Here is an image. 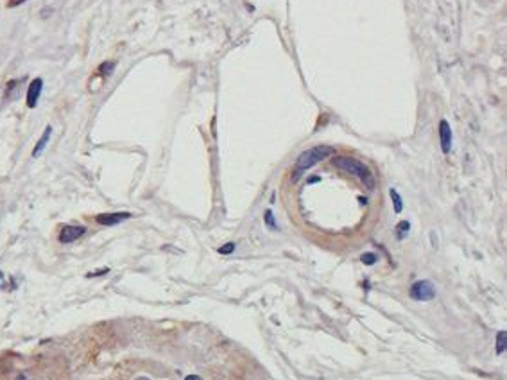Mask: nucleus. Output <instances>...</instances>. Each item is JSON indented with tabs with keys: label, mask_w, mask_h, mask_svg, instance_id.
<instances>
[{
	"label": "nucleus",
	"mask_w": 507,
	"mask_h": 380,
	"mask_svg": "<svg viewBox=\"0 0 507 380\" xmlns=\"http://www.w3.org/2000/svg\"><path fill=\"white\" fill-rule=\"evenodd\" d=\"M334 165L337 169H340V171H344V173L357 176V178L362 181V185H364L366 188H370V190H371V188H374V176H373V173L370 171V167H368V165H364V163L359 162V160L351 158V156H335V158H334Z\"/></svg>",
	"instance_id": "obj_1"
},
{
	"label": "nucleus",
	"mask_w": 507,
	"mask_h": 380,
	"mask_svg": "<svg viewBox=\"0 0 507 380\" xmlns=\"http://www.w3.org/2000/svg\"><path fill=\"white\" fill-rule=\"evenodd\" d=\"M332 154H334V147H330V145H315V147L308 149L305 153H301L298 162H296V176L305 173L306 169L314 167L315 163L323 162V160L332 156Z\"/></svg>",
	"instance_id": "obj_2"
},
{
	"label": "nucleus",
	"mask_w": 507,
	"mask_h": 380,
	"mask_svg": "<svg viewBox=\"0 0 507 380\" xmlns=\"http://www.w3.org/2000/svg\"><path fill=\"white\" fill-rule=\"evenodd\" d=\"M409 294L416 301H430L436 296V289H434V285L429 280H419L416 283H412Z\"/></svg>",
	"instance_id": "obj_3"
},
{
	"label": "nucleus",
	"mask_w": 507,
	"mask_h": 380,
	"mask_svg": "<svg viewBox=\"0 0 507 380\" xmlns=\"http://www.w3.org/2000/svg\"><path fill=\"white\" fill-rule=\"evenodd\" d=\"M86 233V228L79 226V224H68V226H63L61 232H59L58 239L61 244H70V242L77 241L79 237H83Z\"/></svg>",
	"instance_id": "obj_4"
},
{
	"label": "nucleus",
	"mask_w": 507,
	"mask_h": 380,
	"mask_svg": "<svg viewBox=\"0 0 507 380\" xmlns=\"http://www.w3.org/2000/svg\"><path fill=\"white\" fill-rule=\"evenodd\" d=\"M41 90H43V79H41V77H36V79L31 81L29 88H27V94H25L27 108H36V104H38L39 101V95H41Z\"/></svg>",
	"instance_id": "obj_5"
},
{
	"label": "nucleus",
	"mask_w": 507,
	"mask_h": 380,
	"mask_svg": "<svg viewBox=\"0 0 507 380\" xmlns=\"http://www.w3.org/2000/svg\"><path fill=\"white\" fill-rule=\"evenodd\" d=\"M131 217L129 212H113V213H99L95 221L102 226H115V224H120L122 221Z\"/></svg>",
	"instance_id": "obj_6"
},
{
	"label": "nucleus",
	"mask_w": 507,
	"mask_h": 380,
	"mask_svg": "<svg viewBox=\"0 0 507 380\" xmlns=\"http://www.w3.org/2000/svg\"><path fill=\"white\" fill-rule=\"evenodd\" d=\"M439 138H441V149L444 154H448L452 151V129L446 120L439 122Z\"/></svg>",
	"instance_id": "obj_7"
},
{
	"label": "nucleus",
	"mask_w": 507,
	"mask_h": 380,
	"mask_svg": "<svg viewBox=\"0 0 507 380\" xmlns=\"http://www.w3.org/2000/svg\"><path fill=\"white\" fill-rule=\"evenodd\" d=\"M50 135H52V128L50 126H47L45 128V131H43V135L39 137V140L36 142V145H34V149H33V156H39V153L43 151L45 147H47V143H49V140H50Z\"/></svg>",
	"instance_id": "obj_8"
},
{
	"label": "nucleus",
	"mask_w": 507,
	"mask_h": 380,
	"mask_svg": "<svg viewBox=\"0 0 507 380\" xmlns=\"http://www.w3.org/2000/svg\"><path fill=\"white\" fill-rule=\"evenodd\" d=\"M389 196H391V201H393L394 212L400 213L402 210H404V201H402V196L398 194V190H396V188H391Z\"/></svg>",
	"instance_id": "obj_9"
},
{
	"label": "nucleus",
	"mask_w": 507,
	"mask_h": 380,
	"mask_svg": "<svg viewBox=\"0 0 507 380\" xmlns=\"http://www.w3.org/2000/svg\"><path fill=\"white\" fill-rule=\"evenodd\" d=\"M506 345H507V334L506 332H498L497 336V353H504L506 351Z\"/></svg>",
	"instance_id": "obj_10"
},
{
	"label": "nucleus",
	"mask_w": 507,
	"mask_h": 380,
	"mask_svg": "<svg viewBox=\"0 0 507 380\" xmlns=\"http://www.w3.org/2000/svg\"><path fill=\"white\" fill-rule=\"evenodd\" d=\"M409 230H410V222H407V221H402L396 226V237L398 239H404L407 233H409Z\"/></svg>",
	"instance_id": "obj_11"
},
{
	"label": "nucleus",
	"mask_w": 507,
	"mask_h": 380,
	"mask_svg": "<svg viewBox=\"0 0 507 380\" xmlns=\"http://www.w3.org/2000/svg\"><path fill=\"white\" fill-rule=\"evenodd\" d=\"M113 67H115V65L111 63V61H104V63L99 67V74H101V75H109L111 72H113Z\"/></svg>",
	"instance_id": "obj_12"
},
{
	"label": "nucleus",
	"mask_w": 507,
	"mask_h": 380,
	"mask_svg": "<svg viewBox=\"0 0 507 380\" xmlns=\"http://www.w3.org/2000/svg\"><path fill=\"white\" fill-rule=\"evenodd\" d=\"M360 260H362L364 266H373V264H376V255H374V253H364V255L360 257Z\"/></svg>",
	"instance_id": "obj_13"
},
{
	"label": "nucleus",
	"mask_w": 507,
	"mask_h": 380,
	"mask_svg": "<svg viewBox=\"0 0 507 380\" xmlns=\"http://www.w3.org/2000/svg\"><path fill=\"white\" fill-rule=\"evenodd\" d=\"M264 219H266V224H267L269 230H276V221H274V215H272L271 210H267L266 215H264Z\"/></svg>",
	"instance_id": "obj_14"
},
{
	"label": "nucleus",
	"mask_w": 507,
	"mask_h": 380,
	"mask_svg": "<svg viewBox=\"0 0 507 380\" xmlns=\"http://www.w3.org/2000/svg\"><path fill=\"white\" fill-rule=\"evenodd\" d=\"M233 251H235V244H233V242H228V244L219 247V253H221V255H230V253Z\"/></svg>",
	"instance_id": "obj_15"
},
{
	"label": "nucleus",
	"mask_w": 507,
	"mask_h": 380,
	"mask_svg": "<svg viewBox=\"0 0 507 380\" xmlns=\"http://www.w3.org/2000/svg\"><path fill=\"white\" fill-rule=\"evenodd\" d=\"M108 271H109L108 267H106V269H99V271H94V273H88V275H86V278H94V276H102V275H106V273H108Z\"/></svg>",
	"instance_id": "obj_16"
},
{
	"label": "nucleus",
	"mask_w": 507,
	"mask_h": 380,
	"mask_svg": "<svg viewBox=\"0 0 507 380\" xmlns=\"http://www.w3.org/2000/svg\"><path fill=\"white\" fill-rule=\"evenodd\" d=\"M25 0H7V7H16V5L24 4Z\"/></svg>",
	"instance_id": "obj_17"
},
{
	"label": "nucleus",
	"mask_w": 507,
	"mask_h": 380,
	"mask_svg": "<svg viewBox=\"0 0 507 380\" xmlns=\"http://www.w3.org/2000/svg\"><path fill=\"white\" fill-rule=\"evenodd\" d=\"M185 380H203V379H201V377H197V375H188Z\"/></svg>",
	"instance_id": "obj_18"
},
{
	"label": "nucleus",
	"mask_w": 507,
	"mask_h": 380,
	"mask_svg": "<svg viewBox=\"0 0 507 380\" xmlns=\"http://www.w3.org/2000/svg\"><path fill=\"white\" fill-rule=\"evenodd\" d=\"M315 181H319V178H317V176H314V178L308 179V183H315Z\"/></svg>",
	"instance_id": "obj_19"
},
{
	"label": "nucleus",
	"mask_w": 507,
	"mask_h": 380,
	"mask_svg": "<svg viewBox=\"0 0 507 380\" xmlns=\"http://www.w3.org/2000/svg\"><path fill=\"white\" fill-rule=\"evenodd\" d=\"M136 380H149V379H145V377H140V379H136Z\"/></svg>",
	"instance_id": "obj_20"
},
{
	"label": "nucleus",
	"mask_w": 507,
	"mask_h": 380,
	"mask_svg": "<svg viewBox=\"0 0 507 380\" xmlns=\"http://www.w3.org/2000/svg\"><path fill=\"white\" fill-rule=\"evenodd\" d=\"M18 380H25V379H24V377H20V379H18Z\"/></svg>",
	"instance_id": "obj_21"
},
{
	"label": "nucleus",
	"mask_w": 507,
	"mask_h": 380,
	"mask_svg": "<svg viewBox=\"0 0 507 380\" xmlns=\"http://www.w3.org/2000/svg\"><path fill=\"white\" fill-rule=\"evenodd\" d=\"M0 276H2V275H0Z\"/></svg>",
	"instance_id": "obj_22"
}]
</instances>
